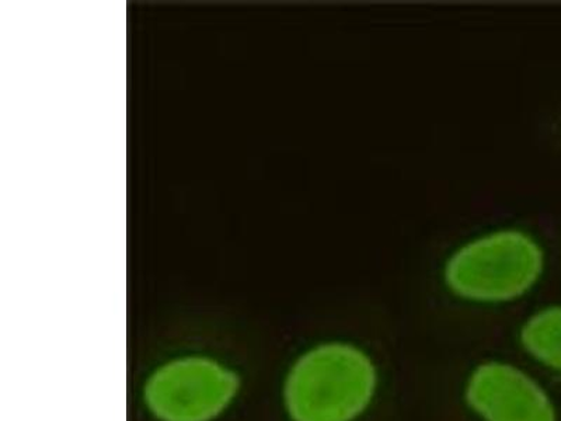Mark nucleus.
<instances>
[{
  "label": "nucleus",
  "mask_w": 561,
  "mask_h": 421,
  "mask_svg": "<svg viewBox=\"0 0 561 421\" xmlns=\"http://www.w3.org/2000/svg\"><path fill=\"white\" fill-rule=\"evenodd\" d=\"M242 378L227 361L182 353L149 371L140 399L154 421H217L237 402Z\"/></svg>",
  "instance_id": "7ed1b4c3"
},
{
  "label": "nucleus",
  "mask_w": 561,
  "mask_h": 421,
  "mask_svg": "<svg viewBox=\"0 0 561 421\" xmlns=\"http://www.w3.org/2000/svg\"><path fill=\"white\" fill-rule=\"evenodd\" d=\"M460 399L474 421H560L548 386L511 360L474 363L465 374Z\"/></svg>",
  "instance_id": "20e7f679"
},
{
  "label": "nucleus",
  "mask_w": 561,
  "mask_h": 421,
  "mask_svg": "<svg viewBox=\"0 0 561 421\" xmlns=\"http://www.w3.org/2000/svg\"><path fill=\"white\" fill-rule=\"evenodd\" d=\"M517 342L530 363L561 379V304L543 305L526 316Z\"/></svg>",
  "instance_id": "39448f33"
},
{
  "label": "nucleus",
  "mask_w": 561,
  "mask_h": 421,
  "mask_svg": "<svg viewBox=\"0 0 561 421\" xmlns=\"http://www.w3.org/2000/svg\"><path fill=\"white\" fill-rule=\"evenodd\" d=\"M382 368L373 351L355 340H318L299 351L280 383L287 421H363L380 392Z\"/></svg>",
  "instance_id": "f257e3e1"
},
{
  "label": "nucleus",
  "mask_w": 561,
  "mask_h": 421,
  "mask_svg": "<svg viewBox=\"0 0 561 421\" xmlns=\"http://www.w3.org/2000/svg\"><path fill=\"white\" fill-rule=\"evenodd\" d=\"M548 254L528 230L505 227L460 243L445 259L443 283L450 297L474 307H504L533 294Z\"/></svg>",
  "instance_id": "f03ea898"
}]
</instances>
